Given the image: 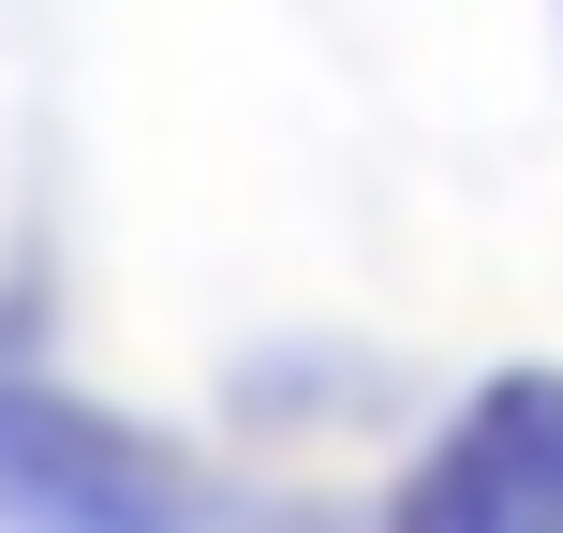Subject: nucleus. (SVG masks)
Instances as JSON below:
<instances>
[{
	"label": "nucleus",
	"mask_w": 563,
	"mask_h": 533,
	"mask_svg": "<svg viewBox=\"0 0 563 533\" xmlns=\"http://www.w3.org/2000/svg\"><path fill=\"white\" fill-rule=\"evenodd\" d=\"M400 533H563V370H505L416 459Z\"/></svg>",
	"instance_id": "f257e3e1"
},
{
	"label": "nucleus",
	"mask_w": 563,
	"mask_h": 533,
	"mask_svg": "<svg viewBox=\"0 0 563 533\" xmlns=\"http://www.w3.org/2000/svg\"><path fill=\"white\" fill-rule=\"evenodd\" d=\"M0 519L30 533H178V459L75 400L0 386Z\"/></svg>",
	"instance_id": "f03ea898"
}]
</instances>
